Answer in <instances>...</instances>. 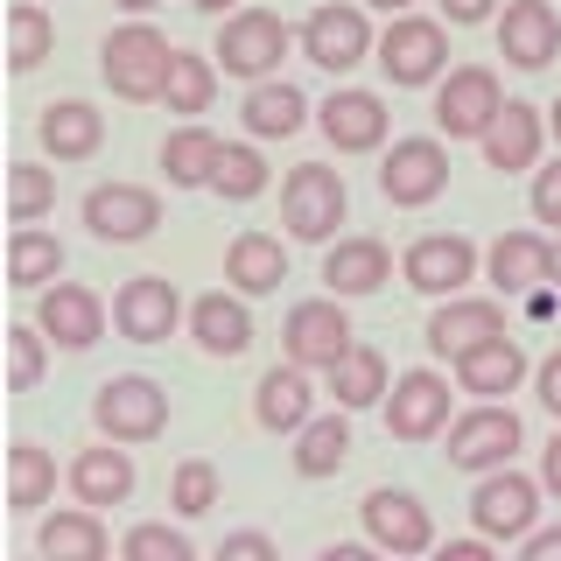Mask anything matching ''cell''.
I'll return each mask as SVG.
<instances>
[{"mask_svg":"<svg viewBox=\"0 0 561 561\" xmlns=\"http://www.w3.org/2000/svg\"><path fill=\"white\" fill-rule=\"evenodd\" d=\"M225 554H232V561H267L274 540L267 534H232V540H225Z\"/></svg>","mask_w":561,"mask_h":561,"instance_id":"obj_46","label":"cell"},{"mask_svg":"<svg viewBox=\"0 0 561 561\" xmlns=\"http://www.w3.org/2000/svg\"><path fill=\"white\" fill-rule=\"evenodd\" d=\"M253 414H260V428L267 435H295L302 421L316 414V386H309V365H274L267 379H260V393H253Z\"/></svg>","mask_w":561,"mask_h":561,"instance_id":"obj_20","label":"cell"},{"mask_svg":"<svg viewBox=\"0 0 561 561\" xmlns=\"http://www.w3.org/2000/svg\"><path fill=\"white\" fill-rule=\"evenodd\" d=\"M365 8H386V14H408L414 0H365Z\"/></svg>","mask_w":561,"mask_h":561,"instance_id":"obj_52","label":"cell"},{"mask_svg":"<svg viewBox=\"0 0 561 561\" xmlns=\"http://www.w3.org/2000/svg\"><path fill=\"white\" fill-rule=\"evenodd\" d=\"M365 534H373V548L421 554L435 540V526H428V513H421L414 491H373V499H365Z\"/></svg>","mask_w":561,"mask_h":561,"instance_id":"obj_19","label":"cell"},{"mask_svg":"<svg viewBox=\"0 0 561 561\" xmlns=\"http://www.w3.org/2000/svg\"><path fill=\"white\" fill-rule=\"evenodd\" d=\"M43 365H49V337L35 323H14L8 330V386H14V393H35Z\"/></svg>","mask_w":561,"mask_h":561,"instance_id":"obj_41","label":"cell"},{"mask_svg":"<svg viewBox=\"0 0 561 561\" xmlns=\"http://www.w3.org/2000/svg\"><path fill=\"white\" fill-rule=\"evenodd\" d=\"M190 330H197V344L210 358H239V351L253 344V316H245L239 295H204V302L190 309Z\"/></svg>","mask_w":561,"mask_h":561,"instance_id":"obj_28","label":"cell"},{"mask_svg":"<svg viewBox=\"0 0 561 561\" xmlns=\"http://www.w3.org/2000/svg\"><path fill=\"white\" fill-rule=\"evenodd\" d=\"M232 78H274L280 70V57H288V22L280 14H267V8H239L232 22L218 28V49H210Z\"/></svg>","mask_w":561,"mask_h":561,"instance_id":"obj_5","label":"cell"},{"mask_svg":"<svg viewBox=\"0 0 561 561\" xmlns=\"http://www.w3.org/2000/svg\"><path fill=\"white\" fill-rule=\"evenodd\" d=\"M8 210H14V225L49 218V210H57V175L35 169V162H14L8 169Z\"/></svg>","mask_w":561,"mask_h":561,"instance_id":"obj_40","label":"cell"},{"mask_svg":"<svg viewBox=\"0 0 561 561\" xmlns=\"http://www.w3.org/2000/svg\"><path fill=\"white\" fill-rule=\"evenodd\" d=\"M323 373H330V393H337L344 414H351V408H373V400L386 393V358H379L373 344H344L337 358L323 365Z\"/></svg>","mask_w":561,"mask_h":561,"instance_id":"obj_30","label":"cell"},{"mask_svg":"<svg viewBox=\"0 0 561 561\" xmlns=\"http://www.w3.org/2000/svg\"><path fill=\"white\" fill-rule=\"evenodd\" d=\"M92 421H99V435H113V443H154V435L169 428V393L154 379H140V373H119V379L99 386Z\"/></svg>","mask_w":561,"mask_h":561,"instance_id":"obj_1","label":"cell"},{"mask_svg":"<svg viewBox=\"0 0 561 561\" xmlns=\"http://www.w3.org/2000/svg\"><path fill=\"white\" fill-rule=\"evenodd\" d=\"M513 449H519V414L499 408V400L449 421V463L456 470H499Z\"/></svg>","mask_w":561,"mask_h":561,"instance_id":"obj_8","label":"cell"},{"mask_svg":"<svg viewBox=\"0 0 561 561\" xmlns=\"http://www.w3.org/2000/svg\"><path fill=\"white\" fill-rule=\"evenodd\" d=\"M534 218L540 225H561V162L534 175Z\"/></svg>","mask_w":561,"mask_h":561,"instance_id":"obj_44","label":"cell"},{"mask_svg":"<svg viewBox=\"0 0 561 561\" xmlns=\"http://www.w3.org/2000/svg\"><path fill=\"white\" fill-rule=\"evenodd\" d=\"M64 274V245L57 232H35V225H22V232L8 239V280L14 288H43V280Z\"/></svg>","mask_w":561,"mask_h":561,"instance_id":"obj_34","label":"cell"},{"mask_svg":"<svg viewBox=\"0 0 561 561\" xmlns=\"http://www.w3.org/2000/svg\"><path fill=\"white\" fill-rule=\"evenodd\" d=\"M491 8H499V0H443V14H449V22H484Z\"/></svg>","mask_w":561,"mask_h":561,"instance_id":"obj_48","label":"cell"},{"mask_svg":"<svg viewBox=\"0 0 561 561\" xmlns=\"http://www.w3.org/2000/svg\"><path fill=\"white\" fill-rule=\"evenodd\" d=\"M175 316H183V302H175V288L162 274H134L127 288L113 295V323L127 344H162L175 330Z\"/></svg>","mask_w":561,"mask_h":561,"instance_id":"obj_16","label":"cell"},{"mask_svg":"<svg viewBox=\"0 0 561 561\" xmlns=\"http://www.w3.org/2000/svg\"><path fill=\"white\" fill-rule=\"evenodd\" d=\"M491 280H499L505 295H534L540 280H548V239L540 232H505L491 245Z\"/></svg>","mask_w":561,"mask_h":561,"instance_id":"obj_33","label":"cell"},{"mask_svg":"<svg viewBox=\"0 0 561 561\" xmlns=\"http://www.w3.org/2000/svg\"><path fill=\"white\" fill-rule=\"evenodd\" d=\"M169 35L148 28V22H127L105 35V84L119 99H162V78H169Z\"/></svg>","mask_w":561,"mask_h":561,"instance_id":"obj_2","label":"cell"},{"mask_svg":"<svg viewBox=\"0 0 561 561\" xmlns=\"http://www.w3.org/2000/svg\"><path fill=\"white\" fill-rule=\"evenodd\" d=\"M49 49H57V22H49L35 0H14V8H8V64L14 70H35Z\"/></svg>","mask_w":561,"mask_h":561,"instance_id":"obj_36","label":"cell"},{"mask_svg":"<svg viewBox=\"0 0 561 561\" xmlns=\"http://www.w3.org/2000/svg\"><path fill=\"white\" fill-rule=\"evenodd\" d=\"M344 210H351V190H344V175L323 169V162H302L280 183V218H288L295 239H330L344 225Z\"/></svg>","mask_w":561,"mask_h":561,"instance_id":"obj_4","label":"cell"},{"mask_svg":"<svg viewBox=\"0 0 561 561\" xmlns=\"http://www.w3.org/2000/svg\"><path fill=\"white\" fill-rule=\"evenodd\" d=\"M323 134H330V148L337 154H365V148H379L386 140V105L379 92H330L323 99Z\"/></svg>","mask_w":561,"mask_h":561,"instance_id":"obj_21","label":"cell"},{"mask_svg":"<svg viewBox=\"0 0 561 561\" xmlns=\"http://www.w3.org/2000/svg\"><path fill=\"white\" fill-rule=\"evenodd\" d=\"M49 491H57V463H49V449L14 443L8 449V505H14V513H35V505H49Z\"/></svg>","mask_w":561,"mask_h":561,"instance_id":"obj_35","label":"cell"},{"mask_svg":"<svg viewBox=\"0 0 561 561\" xmlns=\"http://www.w3.org/2000/svg\"><path fill=\"white\" fill-rule=\"evenodd\" d=\"M386 428L400 435V443H428V435L449 428V379L443 373H408L393 386V400H386Z\"/></svg>","mask_w":561,"mask_h":561,"instance_id":"obj_15","label":"cell"},{"mask_svg":"<svg viewBox=\"0 0 561 561\" xmlns=\"http://www.w3.org/2000/svg\"><path fill=\"white\" fill-rule=\"evenodd\" d=\"M169 505H175L183 519L210 513V505H218V470H210L204 456H190V463H175V478H169Z\"/></svg>","mask_w":561,"mask_h":561,"instance_id":"obj_42","label":"cell"},{"mask_svg":"<svg viewBox=\"0 0 561 561\" xmlns=\"http://www.w3.org/2000/svg\"><path fill=\"white\" fill-rule=\"evenodd\" d=\"M210 92H218V64H210V57H190V49H175V57H169V78H162L169 113H204Z\"/></svg>","mask_w":561,"mask_h":561,"instance_id":"obj_37","label":"cell"},{"mask_svg":"<svg viewBox=\"0 0 561 561\" xmlns=\"http://www.w3.org/2000/svg\"><path fill=\"white\" fill-rule=\"evenodd\" d=\"M491 540H449V561H484Z\"/></svg>","mask_w":561,"mask_h":561,"instance_id":"obj_50","label":"cell"},{"mask_svg":"<svg viewBox=\"0 0 561 561\" xmlns=\"http://www.w3.org/2000/svg\"><path fill=\"white\" fill-rule=\"evenodd\" d=\"M210 190H218V197H232V204L260 197V190H267V162H260V148L218 140V162H210Z\"/></svg>","mask_w":561,"mask_h":561,"instance_id":"obj_39","label":"cell"},{"mask_svg":"<svg viewBox=\"0 0 561 561\" xmlns=\"http://www.w3.org/2000/svg\"><path fill=\"white\" fill-rule=\"evenodd\" d=\"M491 330H505V309L484 302V295H443V309L428 316V344L443 351V358H456L463 344L491 337Z\"/></svg>","mask_w":561,"mask_h":561,"instance_id":"obj_25","label":"cell"},{"mask_svg":"<svg viewBox=\"0 0 561 561\" xmlns=\"http://www.w3.org/2000/svg\"><path fill=\"white\" fill-rule=\"evenodd\" d=\"M351 456V421L344 414H309L302 428H295V470L302 478H337Z\"/></svg>","mask_w":561,"mask_h":561,"instance_id":"obj_31","label":"cell"},{"mask_svg":"<svg viewBox=\"0 0 561 561\" xmlns=\"http://www.w3.org/2000/svg\"><path fill=\"white\" fill-rule=\"evenodd\" d=\"M113 8H127V14H148V8H162V0H113Z\"/></svg>","mask_w":561,"mask_h":561,"instance_id":"obj_53","label":"cell"},{"mask_svg":"<svg viewBox=\"0 0 561 561\" xmlns=\"http://www.w3.org/2000/svg\"><path fill=\"white\" fill-rule=\"evenodd\" d=\"M302 57L323 64V70H358L365 57H373L365 8H351V0H337V8H316L309 22H302Z\"/></svg>","mask_w":561,"mask_h":561,"instance_id":"obj_10","label":"cell"},{"mask_svg":"<svg viewBox=\"0 0 561 561\" xmlns=\"http://www.w3.org/2000/svg\"><path fill=\"white\" fill-rule=\"evenodd\" d=\"M499 57L519 70H548L561 57V14L548 0H505L499 14Z\"/></svg>","mask_w":561,"mask_h":561,"instance_id":"obj_11","label":"cell"},{"mask_svg":"<svg viewBox=\"0 0 561 561\" xmlns=\"http://www.w3.org/2000/svg\"><path fill=\"white\" fill-rule=\"evenodd\" d=\"M519 379H526V351H519L513 330H491V337L456 351V386H463V393H478V400L519 393Z\"/></svg>","mask_w":561,"mask_h":561,"instance_id":"obj_14","label":"cell"},{"mask_svg":"<svg viewBox=\"0 0 561 561\" xmlns=\"http://www.w3.org/2000/svg\"><path fill=\"white\" fill-rule=\"evenodd\" d=\"M400 274H408V288H421V295H456L470 274H478V245L456 239V232H428V239L408 245Z\"/></svg>","mask_w":561,"mask_h":561,"instance_id":"obj_17","label":"cell"},{"mask_svg":"<svg viewBox=\"0 0 561 561\" xmlns=\"http://www.w3.org/2000/svg\"><path fill=\"white\" fill-rule=\"evenodd\" d=\"M548 288H561V245H548Z\"/></svg>","mask_w":561,"mask_h":561,"instance_id":"obj_51","label":"cell"},{"mask_svg":"<svg viewBox=\"0 0 561 561\" xmlns=\"http://www.w3.org/2000/svg\"><path fill=\"white\" fill-rule=\"evenodd\" d=\"M478 148H484V162L491 169H534L540 162V113L534 105H519V99H505L499 113H491V127L478 134Z\"/></svg>","mask_w":561,"mask_h":561,"instance_id":"obj_22","label":"cell"},{"mask_svg":"<svg viewBox=\"0 0 561 561\" xmlns=\"http://www.w3.org/2000/svg\"><path fill=\"white\" fill-rule=\"evenodd\" d=\"M35 134H43V148L57 154V162H84V154H99L105 119L84 99H57V105H43V127Z\"/></svg>","mask_w":561,"mask_h":561,"instance_id":"obj_26","label":"cell"},{"mask_svg":"<svg viewBox=\"0 0 561 561\" xmlns=\"http://www.w3.org/2000/svg\"><path fill=\"white\" fill-rule=\"evenodd\" d=\"M519 554L526 561H561V526H540V534L526 526V534H519Z\"/></svg>","mask_w":561,"mask_h":561,"instance_id":"obj_45","label":"cell"},{"mask_svg":"<svg viewBox=\"0 0 561 561\" xmlns=\"http://www.w3.org/2000/svg\"><path fill=\"white\" fill-rule=\"evenodd\" d=\"M84 225L105 245H134L162 225V197L140 183H99V190H84Z\"/></svg>","mask_w":561,"mask_h":561,"instance_id":"obj_7","label":"cell"},{"mask_svg":"<svg viewBox=\"0 0 561 561\" xmlns=\"http://www.w3.org/2000/svg\"><path fill=\"white\" fill-rule=\"evenodd\" d=\"M70 491H78V505H92V513H105V505H127L134 456L113 449V435H105L99 449H78V463H70Z\"/></svg>","mask_w":561,"mask_h":561,"instance_id":"obj_23","label":"cell"},{"mask_svg":"<svg viewBox=\"0 0 561 561\" xmlns=\"http://www.w3.org/2000/svg\"><path fill=\"white\" fill-rule=\"evenodd\" d=\"M190 8H204V14H225V8H232V0H190Z\"/></svg>","mask_w":561,"mask_h":561,"instance_id":"obj_54","label":"cell"},{"mask_svg":"<svg viewBox=\"0 0 561 561\" xmlns=\"http://www.w3.org/2000/svg\"><path fill=\"white\" fill-rule=\"evenodd\" d=\"M302 119H309V99L295 92L288 78H260L253 92H245V127H253L260 140H288Z\"/></svg>","mask_w":561,"mask_h":561,"instance_id":"obj_29","label":"cell"},{"mask_svg":"<svg viewBox=\"0 0 561 561\" xmlns=\"http://www.w3.org/2000/svg\"><path fill=\"white\" fill-rule=\"evenodd\" d=\"M505 105L499 92V78H491L484 64H463V70H449L443 78V92H435V127H443L449 140H478L491 127V113Z\"/></svg>","mask_w":561,"mask_h":561,"instance_id":"obj_9","label":"cell"},{"mask_svg":"<svg viewBox=\"0 0 561 561\" xmlns=\"http://www.w3.org/2000/svg\"><path fill=\"white\" fill-rule=\"evenodd\" d=\"M280 344H288L295 365H330L337 351L351 344V323H344V302L337 295H316V302H295L288 323H280Z\"/></svg>","mask_w":561,"mask_h":561,"instance_id":"obj_18","label":"cell"},{"mask_svg":"<svg viewBox=\"0 0 561 561\" xmlns=\"http://www.w3.org/2000/svg\"><path fill=\"white\" fill-rule=\"evenodd\" d=\"M449 64V35L443 22H421V14H393V28L379 35V70L386 84H400V92H414V84H435Z\"/></svg>","mask_w":561,"mask_h":561,"instance_id":"obj_3","label":"cell"},{"mask_svg":"<svg viewBox=\"0 0 561 561\" xmlns=\"http://www.w3.org/2000/svg\"><path fill=\"white\" fill-rule=\"evenodd\" d=\"M540 408H554V414H561V351H554L548 365H540Z\"/></svg>","mask_w":561,"mask_h":561,"instance_id":"obj_47","label":"cell"},{"mask_svg":"<svg viewBox=\"0 0 561 561\" xmlns=\"http://www.w3.org/2000/svg\"><path fill=\"white\" fill-rule=\"evenodd\" d=\"M554 140H561V105H554Z\"/></svg>","mask_w":561,"mask_h":561,"instance_id":"obj_55","label":"cell"},{"mask_svg":"<svg viewBox=\"0 0 561 561\" xmlns=\"http://www.w3.org/2000/svg\"><path fill=\"white\" fill-rule=\"evenodd\" d=\"M35 554H49V561H99L105 554L99 513H92V505H78V513L43 519V526H35Z\"/></svg>","mask_w":561,"mask_h":561,"instance_id":"obj_32","label":"cell"},{"mask_svg":"<svg viewBox=\"0 0 561 561\" xmlns=\"http://www.w3.org/2000/svg\"><path fill=\"white\" fill-rule=\"evenodd\" d=\"M323 280H330V295H373V288H386L393 280V253H386L379 239H337L323 253Z\"/></svg>","mask_w":561,"mask_h":561,"instance_id":"obj_24","label":"cell"},{"mask_svg":"<svg viewBox=\"0 0 561 561\" xmlns=\"http://www.w3.org/2000/svg\"><path fill=\"white\" fill-rule=\"evenodd\" d=\"M225 280H232L239 295H267L288 280V253H280V239L267 232H239L232 245H225Z\"/></svg>","mask_w":561,"mask_h":561,"instance_id":"obj_27","label":"cell"},{"mask_svg":"<svg viewBox=\"0 0 561 561\" xmlns=\"http://www.w3.org/2000/svg\"><path fill=\"white\" fill-rule=\"evenodd\" d=\"M210 162H218V134L210 127H183V134L162 140V169H169V183H183V190L210 183Z\"/></svg>","mask_w":561,"mask_h":561,"instance_id":"obj_38","label":"cell"},{"mask_svg":"<svg viewBox=\"0 0 561 561\" xmlns=\"http://www.w3.org/2000/svg\"><path fill=\"white\" fill-rule=\"evenodd\" d=\"M35 330L64 351H92L105 337V302L92 288H78V280H57V288H43V302H35Z\"/></svg>","mask_w":561,"mask_h":561,"instance_id":"obj_12","label":"cell"},{"mask_svg":"<svg viewBox=\"0 0 561 561\" xmlns=\"http://www.w3.org/2000/svg\"><path fill=\"white\" fill-rule=\"evenodd\" d=\"M540 484H548L554 499H561V435H554V443H548V456H540Z\"/></svg>","mask_w":561,"mask_h":561,"instance_id":"obj_49","label":"cell"},{"mask_svg":"<svg viewBox=\"0 0 561 561\" xmlns=\"http://www.w3.org/2000/svg\"><path fill=\"white\" fill-rule=\"evenodd\" d=\"M197 548H190L183 526H134L127 534V561H190Z\"/></svg>","mask_w":561,"mask_h":561,"instance_id":"obj_43","label":"cell"},{"mask_svg":"<svg viewBox=\"0 0 561 561\" xmlns=\"http://www.w3.org/2000/svg\"><path fill=\"white\" fill-rule=\"evenodd\" d=\"M470 513H478L484 540H519L526 526H534V513H540V484L499 463V470H484V484H478V499H470Z\"/></svg>","mask_w":561,"mask_h":561,"instance_id":"obj_13","label":"cell"},{"mask_svg":"<svg viewBox=\"0 0 561 561\" xmlns=\"http://www.w3.org/2000/svg\"><path fill=\"white\" fill-rule=\"evenodd\" d=\"M379 190H386V204H400V210L435 204L449 190V148L428 140V134L393 140V154H386V169H379Z\"/></svg>","mask_w":561,"mask_h":561,"instance_id":"obj_6","label":"cell"}]
</instances>
